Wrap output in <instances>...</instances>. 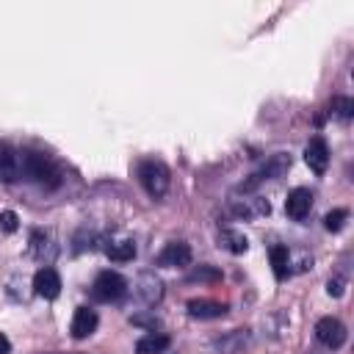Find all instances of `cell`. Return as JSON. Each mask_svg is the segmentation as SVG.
I'll list each match as a JSON object with an SVG mask.
<instances>
[{
  "label": "cell",
  "mask_w": 354,
  "mask_h": 354,
  "mask_svg": "<svg viewBox=\"0 0 354 354\" xmlns=\"http://www.w3.org/2000/svg\"><path fill=\"white\" fill-rule=\"evenodd\" d=\"M19 174H25L28 180H33L41 188H58L61 185V171L58 166L36 149H22L19 152Z\"/></svg>",
  "instance_id": "obj_1"
},
{
  "label": "cell",
  "mask_w": 354,
  "mask_h": 354,
  "mask_svg": "<svg viewBox=\"0 0 354 354\" xmlns=\"http://www.w3.org/2000/svg\"><path fill=\"white\" fill-rule=\"evenodd\" d=\"M138 180L144 185V191L152 196V199H160L166 191H169V183H171V174H169V166L160 163V160H144L138 166Z\"/></svg>",
  "instance_id": "obj_2"
},
{
  "label": "cell",
  "mask_w": 354,
  "mask_h": 354,
  "mask_svg": "<svg viewBox=\"0 0 354 354\" xmlns=\"http://www.w3.org/2000/svg\"><path fill=\"white\" fill-rule=\"evenodd\" d=\"M127 293V279L116 271H102L97 274L94 285H91V296L97 301H119Z\"/></svg>",
  "instance_id": "obj_3"
},
{
  "label": "cell",
  "mask_w": 354,
  "mask_h": 354,
  "mask_svg": "<svg viewBox=\"0 0 354 354\" xmlns=\"http://www.w3.org/2000/svg\"><path fill=\"white\" fill-rule=\"evenodd\" d=\"M288 169H290V155L277 152V155H271L257 171H252L246 183H241V191H252V188H257L263 180H277V177H282Z\"/></svg>",
  "instance_id": "obj_4"
},
{
  "label": "cell",
  "mask_w": 354,
  "mask_h": 354,
  "mask_svg": "<svg viewBox=\"0 0 354 354\" xmlns=\"http://www.w3.org/2000/svg\"><path fill=\"white\" fill-rule=\"evenodd\" d=\"M315 337H318V343H324L326 348H340V346L346 343V326H343L337 318L326 315V318H321V321L315 324Z\"/></svg>",
  "instance_id": "obj_5"
},
{
  "label": "cell",
  "mask_w": 354,
  "mask_h": 354,
  "mask_svg": "<svg viewBox=\"0 0 354 354\" xmlns=\"http://www.w3.org/2000/svg\"><path fill=\"white\" fill-rule=\"evenodd\" d=\"M133 290H136V296L147 304V307H152V304H158L160 299H163V282L152 274V271H144V274H138V279H136V285H133Z\"/></svg>",
  "instance_id": "obj_6"
},
{
  "label": "cell",
  "mask_w": 354,
  "mask_h": 354,
  "mask_svg": "<svg viewBox=\"0 0 354 354\" xmlns=\"http://www.w3.org/2000/svg\"><path fill=\"white\" fill-rule=\"evenodd\" d=\"M304 163L315 174H324L326 171V166H329V147H326V141L321 136H315V138L307 141V147H304Z\"/></svg>",
  "instance_id": "obj_7"
},
{
  "label": "cell",
  "mask_w": 354,
  "mask_h": 354,
  "mask_svg": "<svg viewBox=\"0 0 354 354\" xmlns=\"http://www.w3.org/2000/svg\"><path fill=\"white\" fill-rule=\"evenodd\" d=\"M158 266H166V268H174V266H188L191 263V246L185 241H171L160 249V254L155 257Z\"/></svg>",
  "instance_id": "obj_8"
},
{
  "label": "cell",
  "mask_w": 354,
  "mask_h": 354,
  "mask_svg": "<svg viewBox=\"0 0 354 354\" xmlns=\"http://www.w3.org/2000/svg\"><path fill=\"white\" fill-rule=\"evenodd\" d=\"M33 290H36V296H41V299H55V296L61 293V277H58V271L50 268V266L39 268L36 277H33Z\"/></svg>",
  "instance_id": "obj_9"
},
{
  "label": "cell",
  "mask_w": 354,
  "mask_h": 354,
  "mask_svg": "<svg viewBox=\"0 0 354 354\" xmlns=\"http://www.w3.org/2000/svg\"><path fill=\"white\" fill-rule=\"evenodd\" d=\"M313 207V194L310 188H293L285 199V213L293 218V221H301Z\"/></svg>",
  "instance_id": "obj_10"
},
{
  "label": "cell",
  "mask_w": 354,
  "mask_h": 354,
  "mask_svg": "<svg viewBox=\"0 0 354 354\" xmlns=\"http://www.w3.org/2000/svg\"><path fill=\"white\" fill-rule=\"evenodd\" d=\"M97 324H100V318H97V313H94L91 307H77L75 315H72L69 332H72L75 340H83V337H88V335L97 329Z\"/></svg>",
  "instance_id": "obj_11"
},
{
  "label": "cell",
  "mask_w": 354,
  "mask_h": 354,
  "mask_svg": "<svg viewBox=\"0 0 354 354\" xmlns=\"http://www.w3.org/2000/svg\"><path fill=\"white\" fill-rule=\"evenodd\" d=\"M0 180L3 183L19 180V152L6 141H0Z\"/></svg>",
  "instance_id": "obj_12"
},
{
  "label": "cell",
  "mask_w": 354,
  "mask_h": 354,
  "mask_svg": "<svg viewBox=\"0 0 354 354\" xmlns=\"http://www.w3.org/2000/svg\"><path fill=\"white\" fill-rule=\"evenodd\" d=\"M232 213L241 216V218H254V216H268L271 213V205L260 196H249V199H235L232 205Z\"/></svg>",
  "instance_id": "obj_13"
},
{
  "label": "cell",
  "mask_w": 354,
  "mask_h": 354,
  "mask_svg": "<svg viewBox=\"0 0 354 354\" xmlns=\"http://www.w3.org/2000/svg\"><path fill=\"white\" fill-rule=\"evenodd\" d=\"M188 315L191 318H221V315H227V304L213 301V299H191Z\"/></svg>",
  "instance_id": "obj_14"
},
{
  "label": "cell",
  "mask_w": 354,
  "mask_h": 354,
  "mask_svg": "<svg viewBox=\"0 0 354 354\" xmlns=\"http://www.w3.org/2000/svg\"><path fill=\"white\" fill-rule=\"evenodd\" d=\"M169 335H160V332H149L144 337H138L136 343V354H163L169 348Z\"/></svg>",
  "instance_id": "obj_15"
},
{
  "label": "cell",
  "mask_w": 354,
  "mask_h": 354,
  "mask_svg": "<svg viewBox=\"0 0 354 354\" xmlns=\"http://www.w3.org/2000/svg\"><path fill=\"white\" fill-rule=\"evenodd\" d=\"M218 246L232 252V254H243L249 249V238L243 232H238V230H221L218 232Z\"/></svg>",
  "instance_id": "obj_16"
},
{
  "label": "cell",
  "mask_w": 354,
  "mask_h": 354,
  "mask_svg": "<svg viewBox=\"0 0 354 354\" xmlns=\"http://www.w3.org/2000/svg\"><path fill=\"white\" fill-rule=\"evenodd\" d=\"M105 254L113 260V263H127L136 257V241H119V243H111L105 246Z\"/></svg>",
  "instance_id": "obj_17"
},
{
  "label": "cell",
  "mask_w": 354,
  "mask_h": 354,
  "mask_svg": "<svg viewBox=\"0 0 354 354\" xmlns=\"http://www.w3.org/2000/svg\"><path fill=\"white\" fill-rule=\"evenodd\" d=\"M271 268H274V277L277 279H285L288 274V249L285 246H271Z\"/></svg>",
  "instance_id": "obj_18"
},
{
  "label": "cell",
  "mask_w": 354,
  "mask_h": 354,
  "mask_svg": "<svg viewBox=\"0 0 354 354\" xmlns=\"http://www.w3.org/2000/svg\"><path fill=\"white\" fill-rule=\"evenodd\" d=\"M346 221H348V210H346V207H335V210H329V213L324 216V227H326L329 232H340V230L346 227Z\"/></svg>",
  "instance_id": "obj_19"
},
{
  "label": "cell",
  "mask_w": 354,
  "mask_h": 354,
  "mask_svg": "<svg viewBox=\"0 0 354 354\" xmlns=\"http://www.w3.org/2000/svg\"><path fill=\"white\" fill-rule=\"evenodd\" d=\"M329 108H332V113L337 119H351L354 116V100L351 97H335Z\"/></svg>",
  "instance_id": "obj_20"
},
{
  "label": "cell",
  "mask_w": 354,
  "mask_h": 354,
  "mask_svg": "<svg viewBox=\"0 0 354 354\" xmlns=\"http://www.w3.org/2000/svg\"><path fill=\"white\" fill-rule=\"evenodd\" d=\"M216 279H221V271H216L210 266H199L188 274V282H216Z\"/></svg>",
  "instance_id": "obj_21"
},
{
  "label": "cell",
  "mask_w": 354,
  "mask_h": 354,
  "mask_svg": "<svg viewBox=\"0 0 354 354\" xmlns=\"http://www.w3.org/2000/svg\"><path fill=\"white\" fill-rule=\"evenodd\" d=\"M0 227H3L6 232H17V227H19V216H17L14 210H3V213H0Z\"/></svg>",
  "instance_id": "obj_22"
},
{
  "label": "cell",
  "mask_w": 354,
  "mask_h": 354,
  "mask_svg": "<svg viewBox=\"0 0 354 354\" xmlns=\"http://www.w3.org/2000/svg\"><path fill=\"white\" fill-rule=\"evenodd\" d=\"M326 293L329 296H343V282L340 279H329L326 282Z\"/></svg>",
  "instance_id": "obj_23"
},
{
  "label": "cell",
  "mask_w": 354,
  "mask_h": 354,
  "mask_svg": "<svg viewBox=\"0 0 354 354\" xmlns=\"http://www.w3.org/2000/svg\"><path fill=\"white\" fill-rule=\"evenodd\" d=\"M130 321H133V324H141V326H152V329L158 326V321H155V318H144V315H133Z\"/></svg>",
  "instance_id": "obj_24"
},
{
  "label": "cell",
  "mask_w": 354,
  "mask_h": 354,
  "mask_svg": "<svg viewBox=\"0 0 354 354\" xmlns=\"http://www.w3.org/2000/svg\"><path fill=\"white\" fill-rule=\"evenodd\" d=\"M0 354H11V343H8V337L0 332Z\"/></svg>",
  "instance_id": "obj_25"
},
{
  "label": "cell",
  "mask_w": 354,
  "mask_h": 354,
  "mask_svg": "<svg viewBox=\"0 0 354 354\" xmlns=\"http://www.w3.org/2000/svg\"><path fill=\"white\" fill-rule=\"evenodd\" d=\"M41 354H55V351H41Z\"/></svg>",
  "instance_id": "obj_26"
}]
</instances>
